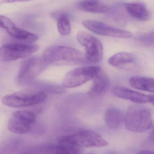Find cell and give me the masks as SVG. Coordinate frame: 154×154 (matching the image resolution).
I'll return each mask as SVG.
<instances>
[{
    "label": "cell",
    "instance_id": "cell-1",
    "mask_svg": "<svg viewBox=\"0 0 154 154\" xmlns=\"http://www.w3.org/2000/svg\"><path fill=\"white\" fill-rule=\"evenodd\" d=\"M42 58L48 65H72L83 63L85 57L80 50L65 46L47 48L42 53Z\"/></svg>",
    "mask_w": 154,
    "mask_h": 154
},
{
    "label": "cell",
    "instance_id": "cell-2",
    "mask_svg": "<svg viewBox=\"0 0 154 154\" xmlns=\"http://www.w3.org/2000/svg\"><path fill=\"white\" fill-rule=\"evenodd\" d=\"M125 127L134 132H142L152 125V113L149 108L141 105H133L128 109L124 119Z\"/></svg>",
    "mask_w": 154,
    "mask_h": 154
},
{
    "label": "cell",
    "instance_id": "cell-3",
    "mask_svg": "<svg viewBox=\"0 0 154 154\" xmlns=\"http://www.w3.org/2000/svg\"><path fill=\"white\" fill-rule=\"evenodd\" d=\"M46 94L43 91L25 89L5 95L2 99V102L8 107L21 108L41 103L46 100Z\"/></svg>",
    "mask_w": 154,
    "mask_h": 154
},
{
    "label": "cell",
    "instance_id": "cell-4",
    "mask_svg": "<svg viewBox=\"0 0 154 154\" xmlns=\"http://www.w3.org/2000/svg\"><path fill=\"white\" fill-rule=\"evenodd\" d=\"M101 71V68L98 66H84L71 70L64 77L63 86L67 88L78 87L93 80Z\"/></svg>",
    "mask_w": 154,
    "mask_h": 154
},
{
    "label": "cell",
    "instance_id": "cell-5",
    "mask_svg": "<svg viewBox=\"0 0 154 154\" xmlns=\"http://www.w3.org/2000/svg\"><path fill=\"white\" fill-rule=\"evenodd\" d=\"M60 140L76 146L82 147H102L109 145L108 141L102 137L92 131H82L65 136Z\"/></svg>",
    "mask_w": 154,
    "mask_h": 154
},
{
    "label": "cell",
    "instance_id": "cell-6",
    "mask_svg": "<svg viewBox=\"0 0 154 154\" xmlns=\"http://www.w3.org/2000/svg\"><path fill=\"white\" fill-rule=\"evenodd\" d=\"M77 41L85 47V57L92 63H100L103 57V49L102 44L95 37L84 31H80L77 35Z\"/></svg>",
    "mask_w": 154,
    "mask_h": 154
},
{
    "label": "cell",
    "instance_id": "cell-7",
    "mask_svg": "<svg viewBox=\"0 0 154 154\" xmlns=\"http://www.w3.org/2000/svg\"><path fill=\"white\" fill-rule=\"evenodd\" d=\"M38 48L35 45L6 44L0 48V59L3 62H11L26 58L36 52Z\"/></svg>",
    "mask_w": 154,
    "mask_h": 154
},
{
    "label": "cell",
    "instance_id": "cell-8",
    "mask_svg": "<svg viewBox=\"0 0 154 154\" xmlns=\"http://www.w3.org/2000/svg\"><path fill=\"white\" fill-rule=\"evenodd\" d=\"M35 121V115L31 111L20 110L12 113L8 128L10 131L19 134H24L30 131Z\"/></svg>",
    "mask_w": 154,
    "mask_h": 154
},
{
    "label": "cell",
    "instance_id": "cell-9",
    "mask_svg": "<svg viewBox=\"0 0 154 154\" xmlns=\"http://www.w3.org/2000/svg\"><path fill=\"white\" fill-rule=\"evenodd\" d=\"M82 24L88 30L100 35L122 39L130 38L133 35L128 30L113 27L97 20H84Z\"/></svg>",
    "mask_w": 154,
    "mask_h": 154
},
{
    "label": "cell",
    "instance_id": "cell-10",
    "mask_svg": "<svg viewBox=\"0 0 154 154\" xmlns=\"http://www.w3.org/2000/svg\"><path fill=\"white\" fill-rule=\"evenodd\" d=\"M47 65L42 57L29 58L21 64L19 71L18 78L20 81L32 80L43 72Z\"/></svg>",
    "mask_w": 154,
    "mask_h": 154
},
{
    "label": "cell",
    "instance_id": "cell-11",
    "mask_svg": "<svg viewBox=\"0 0 154 154\" xmlns=\"http://www.w3.org/2000/svg\"><path fill=\"white\" fill-rule=\"evenodd\" d=\"M0 25L11 37L18 40L34 42L38 39L37 35L18 27L9 18L5 16H0Z\"/></svg>",
    "mask_w": 154,
    "mask_h": 154
},
{
    "label": "cell",
    "instance_id": "cell-12",
    "mask_svg": "<svg viewBox=\"0 0 154 154\" xmlns=\"http://www.w3.org/2000/svg\"><path fill=\"white\" fill-rule=\"evenodd\" d=\"M113 95L120 99L128 100L134 103L144 104L149 102V96L123 86H116L112 89Z\"/></svg>",
    "mask_w": 154,
    "mask_h": 154
},
{
    "label": "cell",
    "instance_id": "cell-13",
    "mask_svg": "<svg viewBox=\"0 0 154 154\" xmlns=\"http://www.w3.org/2000/svg\"><path fill=\"white\" fill-rule=\"evenodd\" d=\"M126 11L132 17L146 21L151 18V14L146 5L142 2H128L123 4Z\"/></svg>",
    "mask_w": 154,
    "mask_h": 154
},
{
    "label": "cell",
    "instance_id": "cell-14",
    "mask_svg": "<svg viewBox=\"0 0 154 154\" xmlns=\"http://www.w3.org/2000/svg\"><path fill=\"white\" fill-rule=\"evenodd\" d=\"M77 7L82 11L94 14H105L110 10L107 4L99 1H82L78 3Z\"/></svg>",
    "mask_w": 154,
    "mask_h": 154
},
{
    "label": "cell",
    "instance_id": "cell-15",
    "mask_svg": "<svg viewBox=\"0 0 154 154\" xmlns=\"http://www.w3.org/2000/svg\"><path fill=\"white\" fill-rule=\"evenodd\" d=\"M110 81L109 77L101 70L98 75L94 79L92 86L88 93L94 95L103 94L108 91Z\"/></svg>",
    "mask_w": 154,
    "mask_h": 154
},
{
    "label": "cell",
    "instance_id": "cell-16",
    "mask_svg": "<svg viewBox=\"0 0 154 154\" xmlns=\"http://www.w3.org/2000/svg\"><path fill=\"white\" fill-rule=\"evenodd\" d=\"M104 118L106 125L111 129L118 128L124 119L120 110L115 107L108 108L105 112Z\"/></svg>",
    "mask_w": 154,
    "mask_h": 154
},
{
    "label": "cell",
    "instance_id": "cell-17",
    "mask_svg": "<svg viewBox=\"0 0 154 154\" xmlns=\"http://www.w3.org/2000/svg\"><path fill=\"white\" fill-rule=\"evenodd\" d=\"M129 84L136 90L154 93V78L133 76L129 79Z\"/></svg>",
    "mask_w": 154,
    "mask_h": 154
},
{
    "label": "cell",
    "instance_id": "cell-18",
    "mask_svg": "<svg viewBox=\"0 0 154 154\" xmlns=\"http://www.w3.org/2000/svg\"><path fill=\"white\" fill-rule=\"evenodd\" d=\"M135 60L136 57L134 55L128 52H122L110 57L108 63L113 67L121 68L124 66L133 63Z\"/></svg>",
    "mask_w": 154,
    "mask_h": 154
},
{
    "label": "cell",
    "instance_id": "cell-19",
    "mask_svg": "<svg viewBox=\"0 0 154 154\" xmlns=\"http://www.w3.org/2000/svg\"><path fill=\"white\" fill-rule=\"evenodd\" d=\"M57 30L60 35L68 36L71 32L70 19L67 14H62L59 15L57 20Z\"/></svg>",
    "mask_w": 154,
    "mask_h": 154
},
{
    "label": "cell",
    "instance_id": "cell-20",
    "mask_svg": "<svg viewBox=\"0 0 154 154\" xmlns=\"http://www.w3.org/2000/svg\"><path fill=\"white\" fill-rule=\"evenodd\" d=\"M139 42L145 46H151L154 45V30L144 34L138 38Z\"/></svg>",
    "mask_w": 154,
    "mask_h": 154
},
{
    "label": "cell",
    "instance_id": "cell-21",
    "mask_svg": "<svg viewBox=\"0 0 154 154\" xmlns=\"http://www.w3.org/2000/svg\"><path fill=\"white\" fill-rule=\"evenodd\" d=\"M56 154H81V152L73 149H65L59 151Z\"/></svg>",
    "mask_w": 154,
    "mask_h": 154
},
{
    "label": "cell",
    "instance_id": "cell-22",
    "mask_svg": "<svg viewBox=\"0 0 154 154\" xmlns=\"http://www.w3.org/2000/svg\"><path fill=\"white\" fill-rule=\"evenodd\" d=\"M137 154H154V153L149 150H142L139 151Z\"/></svg>",
    "mask_w": 154,
    "mask_h": 154
},
{
    "label": "cell",
    "instance_id": "cell-23",
    "mask_svg": "<svg viewBox=\"0 0 154 154\" xmlns=\"http://www.w3.org/2000/svg\"><path fill=\"white\" fill-rule=\"evenodd\" d=\"M149 96V103L154 106V94H150Z\"/></svg>",
    "mask_w": 154,
    "mask_h": 154
},
{
    "label": "cell",
    "instance_id": "cell-24",
    "mask_svg": "<svg viewBox=\"0 0 154 154\" xmlns=\"http://www.w3.org/2000/svg\"><path fill=\"white\" fill-rule=\"evenodd\" d=\"M149 138L151 140L154 141V129H153V130L149 134Z\"/></svg>",
    "mask_w": 154,
    "mask_h": 154
},
{
    "label": "cell",
    "instance_id": "cell-25",
    "mask_svg": "<svg viewBox=\"0 0 154 154\" xmlns=\"http://www.w3.org/2000/svg\"><path fill=\"white\" fill-rule=\"evenodd\" d=\"M31 154V153H22V154Z\"/></svg>",
    "mask_w": 154,
    "mask_h": 154
},
{
    "label": "cell",
    "instance_id": "cell-26",
    "mask_svg": "<svg viewBox=\"0 0 154 154\" xmlns=\"http://www.w3.org/2000/svg\"><path fill=\"white\" fill-rule=\"evenodd\" d=\"M115 154V153H109V154Z\"/></svg>",
    "mask_w": 154,
    "mask_h": 154
},
{
    "label": "cell",
    "instance_id": "cell-27",
    "mask_svg": "<svg viewBox=\"0 0 154 154\" xmlns=\"http://www.w3.org/2000/svg\"><path fill=\"white\" fill-rule=\"evenodd\" d=\"M92 154V153H89V154Z\"/></svg>",
    "mask_w": 154,
    "mask_h": 154
}]
</instances>
